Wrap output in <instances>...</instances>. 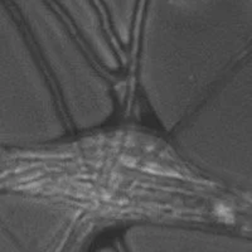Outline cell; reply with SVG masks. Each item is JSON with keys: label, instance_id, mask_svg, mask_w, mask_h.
Masks as SVG:
<instances>
[{"label": "cell", "instance_id": "1", "mask_svg": "<svg viewBox=\"0 0 252 252\" xmlns=\"http://www.w3.org/2000/svg\"><path fill=\"white\" fill-rule=\"evenodd\" d=\"M138 78L172 131L252 52V0H143Z\"/></svg>", "mask_w": 252, "mask_h": 252}, {"label": "cell", "instance_id": "2", "mask_svg": "<svg viewBox=\"0 0 252 252\" xmlns=\"http://www.w3.org/2000/svg\"><path fill=\"white\" fill-rule=\"evenodd\" d=\"M67 124L28 34L8 0H0V148L56 143Z\"/></svg>", "mask_w": 252, "mask_h": 252}, {"label": "cell", "instance_id": "5", "mask_svg": "<svg viewBox=\"0 0 252 252\" xmlns=\"http://www.w3.org/2000/svg\"><path fill=\"white\" fill-rule=\"evenodd\" d=\"M115 42L129 44L138 26L143 0H97Z\"/></svg>", "mask_w": 252, "mask_h": 252}, {"label": "cell", "instance_id": "3", "mask_svg": "<svg viewBox=\"0 0 252 252\" xmlns=\"http://www.w3.org/2000/svg\"><path fill=\"white\" fill-rule=\"evenodd\" d=\"M28 34L60 97L68 123L78 130L111 118V89L97 63L52 0H8Z\"/></svg>", "mask_w": 252, "mask_h": 252}, {"label": "cell", "instance_id": "4", "mask_svg": "<svg viewBox=\"0 0 252 252\" xmlns=\"http://www.w3.org/2000/svg\"><path fill=\"white\" fill-rule=\"evenodd\" d=\"M77 33L94 60L109 69L119 67L114 37L97 0H52Z\"/></svg>", "mask_w": 252, "mask_h": 252}]
</instances>
